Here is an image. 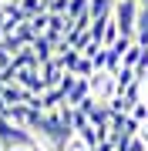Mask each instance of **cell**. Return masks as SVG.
Wrapping results in <instances>:
<instances>
[{
    "label": "cell",
    "instance_id": "6da1fadb",
    "mask_svg": "<svg viewBox=\"0 0 148 151\" xmlns=\"http://www.w3.org/2000/svg\"><path fill=\"white\" fill-rule=\"evenodd\" d=\"M138 14H142V0H115V10H111V20L121 37H131L138 30Z\"/></svg>",
    "mask_w": 148,
    "mask_h": 151
},
{
    "label": "cell",
    "instance_id": "7a4b0ae2",
    "mask_svg": "<svg viewBox=\"0 0 148 151\" xmlns=\"http://www.w3.org/2000/svg\"><path fill=\"white\" fill-rule=\"evenodd\" d=\"M88 84H91V101L98 104V108H111V101L118 97L115 74H108V70H94Z\"/></svg>",
    "mask_w": 148,
    "mask_h": 151
},
{
    "label": "cell",
    "instance_id": "3957f363",
    "mask_svg": "<svg viewBox=\"0 0 148 151\" xmlns=\"http://www.w3.org/2000/svg\"><path fill=\"white\" fill-rule=\"evenodd\" d=\"M0 148L4 151H10V148H37V141H34L30 131L14 128L7 118H0Z\"/></svg>",
    "mask_w": 148,
    "mask_h": 151
},
{
    "label": "cell",
    "instance_id": "277c9868",
    "mask_svg": "<svg viewBox=\"0 0 148 151\" xmlns=\"http://www.w3.org/2000/svg\"><path fill=\"white\" fill-rule=\"evenodd\" d=\"M0 101H4V104H7V111H10V108H17V104H27V101H30V94L14 81V84H4V87H0Z\"/></svg>",
    "mask_w": 148,
    "mask_h": 151
},
{
    "label": "cell",
    "instance_id": "5b68a950",
    "mask_svg": "<svg viewBox=\"0 0 148 151\" xmlns=\"http://www.w3.org/2000/svg\"><path fill=\"white\" fill-rule=\"evenodd\" d=\"M17 7H20L24 20H34V17L47 14V0H17Z\"/></svg>",
    "mask_w": 148,
    "mask_h": 151
},
{
    "label": "cell",
    "instance_id": "8992f818",
    "mask_svg": "<svg viewBox=\"0 0 148 151\" xmlns=\"http://www.w3.org/2000/svg\"><path fill=\"white\" fill-rule=\"evenodd\" d=\"M111 10H115V0H88L91 20H104V17H111Z\"/></svg>",
    "mask_w": 148,
    "mask_h": 151
},
{
    "label": "cell",
    "instance_id": "52a82bcc",
    "mask_svg": "<svg viewBox=\"0 0 148 151\" xmlns=\"http://www.w3.org/2000/svg\"><path fill=\"white\" fill-rule=\"evenodd\" d=\"M148 54V47H142V44H131V47H128V54H125V60H121V67H138L142 64V57Z\"/></svg>",
    "mask_w": 148,
    "mask_h": 151
},
{
    "label": "cell",
    "instance_id": "ba28073f",
    "mask_svg": "<svg viewBox=\"0 0 148 151\" xmlns=\"http://www.w3.org/2000/svg\"><path fill=\"white\" fill-rule=\"evenodd\" d=\"M71 74H74V77H91V74H94V67H91V60H88V57L81 54V57H77V64H74V70H71Z\"/></svg>",
    "mask_w": 148,
    "mask_h": 151
},
{
    "label": "cell",
    "instance_id": "9c48e42d",
    "mask_svg": "<svg viewBox=\"0 0 148 151\" xmlns=\"http://www.w3.org/2000/svg\"><path fill=\"white\" fill-rule=\"evenodd\" d=\"M67 4L71 0H47V14L51 17H67Z\"/></svg>",
    "mask_w": 148,
    "mask_h": 151
},
{
    "label": "cell",
    "instance_id": "30bf717a",
    "mask_svg": "<svg viewBox=\"0 0 148 151\" xmlns=\"http://www.w3.org/2000/svg\"><path fill=\"white\" fill-rule=\"evenodd\" d=\"M128 118H135L138 124H145V121H148V104H145V101H138L135 108H131V114H128Z\"/></svg>",
    "mask_w": 148,
    "mask_h": 151
},
{
    "label": "cell",
    "instance_id": "8fae6325",
    "mask_svg": "<svg viewBox=\"0 0 148 151\" xmlns=\"http://www.w3.org/2000/svg\"><path fill=\"white\" fill-rule=\"evenodd\" d=\"M64 151H91V148L84 145V141L77 138V134H71V138H67V145H64Z\"/></svg>",
    "mask_w": 148,
    "mask_h": 151
},
{
    "label": "cell",
    "instance_id": "7c38bea8",
    "mask_svg": "<svg viewBox=\"0 0 148 151\" xmlns=\"http://www.w3.org/2000/svg\"><path fill=\"white\" fill-rule=\"evenodd\" d=\"M10 151H34V148H10Z\"/></svg>",
    "mask_w": 148,
    "mask_h": 151
},
{
    "label": "cell",
    "instance_id": "4fadbf2b",
    "mask_svg": "<svg viewBox=\"0 0 148 151\" xmlns=\"http://www.w3.org/2000/svg\"><path fill=\"white\" fill-rule=\"evenodd\" d=\"M34 151H40V148H34Z\"/></svg>",
    "mask_w": 148,
    "mask_h": 151
}]
</instances>
